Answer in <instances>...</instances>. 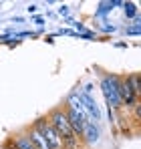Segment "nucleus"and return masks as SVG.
<instances>
[{
	"label": "nucleus",
	"mask_w": 141,
	"mask_h": 149,
	"mask_svg": "<svg viewBox=\"0 0 141 149\" xmlns=\"http://www.w3.org/2000/svg\"><path fill=\"white\" fill-rule=\"evenodd\" d=\"M26 10H28V12H36V10H38V6H36V4H30Z\"/></svg>",
	"instance_id": "obj_12"
},
{
	"label": "nucleus",
	"mask_w": 141,
	"mask_h": 149,
	"mask_svg": "<svg viewBox=\"0 0 141 149\" xmlns=\"http://www.w3.org/2000/svg\"><path fill=\"white\" fill-rule=\"evenodd\" d=\"M59 14H69V8H67V6H61V8H59Z\"/></svg>",
	"instance_id": "obj_13"
},
{
	"label": "nucleus",
	"mask_w": 141,
	"mask_h": 149,
	"mask_svg": "<svg viewBox=\"0 0 141 149\" xmlns=\"http://www.w3.org/2000/svg\"><path fill=\"white\" fill-rule=\"evenodd\" d=\"M99 137H101V129H99V125L91 123V121H87V123L83 125L81 139H83L87 145H95V143L99 141Z\"/></svg>",
	"instance_id": "obj_6"
},
{
	"label": "nucleus",
	"mask_w": 141,
	"mask_h": 149,
	"mask_svg": "<svg viewBox=\"0 0 141 149\" xmlns=\"http://www.w3.org/2000/svg\"><path fill=\"white\" fill-rule=\"evenodd\" d=\"M123 12L127 18H137V6L133 2H123Z\"/></svg>",
	"instance_id": "obj_10"
},
{
	"label": "nucleus",
	"mask_w": 141,
	"mask_h": 149,
	"mask_svg": "<svg viewBox=\"0 0 141 149\" xmlns=\"http://www.w3.org/2000/svg\"><path fill=\"white\" fill-rule=\"evenodd\" d=\"M26 135H28V139L34 143V147H36V149H50V147L47 145V141H45V137H43V135H40V133H38L34 127H30Z\"/></svg>",
	"instance_id": "obj_8"
},
{
	"label": "nucleus",
	"mask_w": 141,
	"mask_h": 149,
	"mask_svg": "<svg viewBox=\"0 0 141 149\" xmlns=\"http://www.w3.org/2000/svg\"><path fill=\"white\" fill-rule=\"evenodd\" d=\"M125 79H127V83L131 85L133 93L139 97V95H141V79H139V73H131V74H127Z\"/></svg>",
	"instance_id": "obj_9"
},
{
	"label": "nucleus",
	"mask_w": 141,
	"mask_h": 149,
	"mask_svg": "<svg viewBox=\"0 0 141 149\" xmlns=\"http://www.w3.org/2000/svg\"><path fill=\"white\" fill-rule=\"evenodd\" d=\"M119 97H121V105H125V107H135L137 105V99H139L133 93V89L127 83V79H121L119 81Z\"/></svg>",
	"instance_id": "obj_5"
},
{
	"label": "nucleus",
	"mask_w": 141,
	"mask_h": 149,
	"mask_svg": "<svg viewBox=\"0 0 141 149\" xmlns=\"http://www.w3.org/2000/svg\"><path fill=\"white\" fill-rule=\"evenodd\" d=\"M32 127L45 137V141H47V145L50 149H63V141H61V137H59V133L50 127V123H48L47 117H40V119H36L34 123H32Z\"/></svg>",
	"instance_id": "obj_3"
},
{
	"label": "nucleus",
	"mask_w": 141,
	"mask_h": 149,
	"mask_svg": "<svg viewBox=\"0 0 141 149\" xmlns=\"http://www.w3.org/2000/svg\"><path fill=\"white\" fill-rule=\"evenodd\" d=\"M47 119H48V123H50V127L59 133V137H61V141H63V149H77L79 147V137L73 133V129H70L69 119H67L63 107L52 109V111L48 113Z\"/></svg>",
	"instance_id": "obj_1"
},
{
	"label": "nucleus",
	"mask_w": 141,
	"mask_h": 149,
	"mask_svg": "<svg viewBox=\"0 0 141 149\" xmlns=\"http://www.w3.org/2000/svg\"><path fill=\"white\" fill-rule=\"evenodd\" d=\"M10 145H12L14 149H36V147H34V143L28 139V135H26V133L14 135V137L10 139Z\"/></svg>",
	"instance_id": "obj_7"
},
{
	"label": "nucleus",
	"mask_w": 141,
	"mask_h": 149,
	"mask_svg": "<svg viewBox=\"0 0 141 149\" xmlns=\"http://www.w3.org/2000/svg\"><path fill=\"white\" fill-rule=\"evenodd\" d=\"M119 81L121 77L117 74H103L101 77V91H103V97L107 101V107L117 111L121 109V97H119Z\"/></svg>",
	"instance_id": "obj_2"
},
{
	"label": "nucleus",
	"mask_w": 141,
	"mask_h": 149,
	"mask_svg": "<svg viewBox=\"0 0 141 149\" xmlns=\"http://www.w3.org/2000/svg\"><path fill=\"white\" fill-rule=\"evenodd\" d=\"M79 99L83 103V107H85V111H87V115H89V121L95 125L101 123V109H99V105H97V101L93 99V95H89V93H79Z\"/></svg>",
	"instance_id": "obj_4"
},
{
	"label": "nucleus",
	"mask_w": 141,
	"mask_h": 149,
	"mask_svg": "<svg viewBox=\"0 0 141 149\" xmlns=\"http://www.w3.org/2000/svg\"><path fill=\"white\" fill-rule=\"evenodd\" d=\"M139 30H141V26H139V18L135 20V24L131 26V28H125V32H127V34H139Z\"/></svg>",
	"instance_id": "obj_11"
},
{
	"label": "nucleus",
	"mask_w": 141,
	"mask_h": 149,
	"mask_svg": "<svg viewBox=\"0 0 141 149\" xmlns=\"http://www.w3.org/2000/svg\"><path fill=\"white\" fill-rule=\"evenodd\" d=\"M103 30H105V32H109V30L113 32V30H115V26H103Z\"/></svg>",
	"instance_id": "obj_14"
}]
</instances>
